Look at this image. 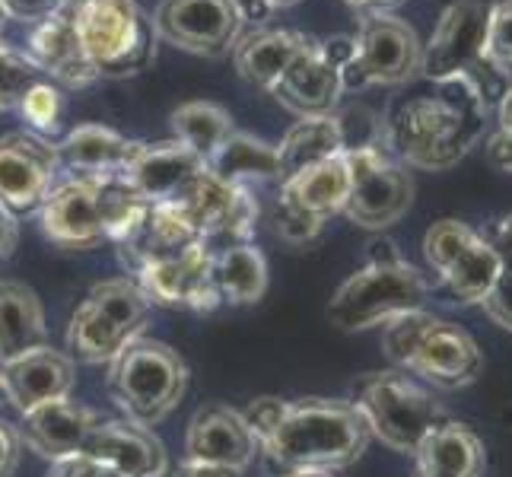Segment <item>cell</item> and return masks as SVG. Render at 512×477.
<instances>
[{"instance_id": "6da1fadb", "label": "cell", "mask_w": 512, "mask_h": 477, "mask_svg": "<svg viewBox=\"0 0 512 477\" xmlns=\"http://www.w3.org/2000/svg\"><path fill=\"white\" fill-rule=\"evenodd\" d=\"M490 99L468 77L423 80L382 121V140L408 169L446 172L478 147Z\"/></svg>"}, {"instance_id": "7a4b0ae2", "label": "cell", "mask_w": 512, "mask_h": 477, "mask_svg": "<svg viewBox=\"0 0 512 477\" xmlns=\"http://www.w3.org/2000/svg\"><path fill=\"white\" fill-rule=\"evenodd\" d=\"M258 449L280 471H341L366 452V423L341 398H255L242 411Z\"/></svg>"}, {"instance_id": "3957f363", "label": "cell", "mask_w": 512, "mask_h": 477, "mask_svg": "<svg viewBox=\"0 0 512 477\" xmlns=\"http://www.w3.org/2000/svg\"><path fill=\"white\" fill-rule=\"evenodd\" d=\"M150 214V201L128 175H67L39 207L42 233L67 252L121 245Z\"/></svg>"}, {"instance_id": "277c9868", "label": "cell", "mask_w": 512, "mask_h": 477, "mask_svg": "<svg viewBox=\"0 0 512 477\" xmlns=\"http://www.w3.org/2000/svg\"><path fill=\"white\" fill-rule=\"evenodd\" d=\"M430 284L420 268L398 252L392 239L369 242V258L328 303V322L338 331H369L423 309Z\"/></svg>"}, {"instance_id": "5b68a950", "label": "cell", "mask_w": 512, "mask_h": 477, "mask_svg": "<svg viewBox=\"0 0 512 477\" xmlns=\"http://www.w3.org/2000/svg\"><path fill=\"white\" fill-rule=\"evenodd\" d=\"M382 350L401 373H411L433 388H465L484 373V353L471 334L439 318L427 309H417L388 322L382 331Z\"/></svg>"}, {"instance_id": "8992f818", "label": "cell", "mask_w": 512, "mask_h": 477, "mask_svg": "<svg viewBox=\"0 0 512 477\" xmlns=\"http://www.w3.org/2000/svg\"><path fill=\"white\" fill-rule=\"evenodd\" d=\"M67 13L99 80L134 77L153 64L156 32L137 0H74Z\"/></svg>"}, {"instance_id": "52a82bcc", "label": "cell", "mask_w": 512, "mask_h": 477, "mask_svg": "<svg viewBox=\"0 0 512 477\" xmlns=\"http://www.w3.org/2000/svg\"><path fill=\"white\" fill-rule=\"evenodd\" d=\"M350 404L363 417L366 433L398 455H414L423 439L449 420L430 388L401 369L366 376Z\"/></svg>"}, {"instance_id": "ba28073f", "label": "cell", "mask_w": 512, "mask_h": 477, "mask_svg": "<svg viewBox=\"0 0 512 477\" xmlns=\"http://www.w3.org/2000/svg\"><path fill=\"white\" fill-rule=\"evenodd\" d=\"M188 366L169 344L134 338L109 363V395L125 420L137 427H156L182 401Z\"/></svg>"}, {"instance_id": "9c48e42d", "label": "cell", "mask_w": 512, "mask_h": 477, "mask_svg": "<svg viewBox=\"0 0 512 477\" xmlns=\"http://www.w3.org/2000/svg\"><path fill=\"white\" fill-rule=\"evenodd\" d=\"M150 299L134 277L96 284L70 315L67 357L80 363H112L147 325Z\"/></svg>"}, {"instance_id": "30bf717a", "label": "cell", "mask_w": 512, "mask_h": 477, "mask_svg": "<svg viewBox=\"0 0 512 477\" xmlns=\"http://www.w3.org/2000/svg\"><path fill=\"white\" fill-rule=\"evenodd\" d=\"M420 58L423 42L401 16H363L350 58L338 67L341 86L344 93H360L366 86H408L420 77Z\"/></svg>"}, {"instance_id": "8fae6325", "label": "cell", "mask_w": 512, "mask_h": 477, "mask_svg": "<svg viewBox=\"0 0 512 477\" xmlns=\"http://www.w3.org/2000/svg\"><path fill=\"white\" fill-rule=\"evenodd\" d=\"M490 4L487 0H455L443 10L433 35L423 45L420 77L423 80H452L468 77L484 90V96H503L497 86L503 80L493 77L484 64V32H487Z\"/></svg>"}, {"instance_id": "7c38bea8", "label": "cell", "mask_w": 512, "mask_h": 477, "mask_svg": "<svg viewBox=\"0 0 512 477\" xmlns=\"http://www.w3.org/2000/svg\"><path fill=\"white\" fill-rule=\"evenodd\" d=\"M344 153L350 169V191L344 204L347 220L363 229H376V233L395 226L414 201V182L408 166L385 147V140Z\"/></svg>"}, {"instance_id": "4fadbf2b", "label": "cell", "mask_w": 512, "mask_h": 477, "mask_svg": "<svg viewBox=\"0 0 512 477\" xmlns=\"http://www.w3.org/2000/svg\"><path fill=\"white\" fill-rule=\"evenodd\" d=\"M423 255L433 274L465 306H481L503 271L493 242L462 220L433 223L423 236Z\"/></svg>"}, {"instance_id": "5bb4252c", "label": "cell", "mask_w": 512, "mask_h": 477, "mask_svg": "<svg viewBox=\"0 0 512 477\" xmlns=\"http://www.w3.org/2000/svg\"><path fill=\"white\" fill-rule=\"evenodd\" d=\"M242 26L239 0H160L153 13L156 39L201 58L229 55L242 39Z\"/></svg>"}, {"instance_id": "9a60e30c", "label": "cell", "mask_w": 512, "mask_h": 477, "mask_svg": "<svg viewBox=\"0 0 512 477\" xmlns=\"http://www.w3.org/2000/svg\"><path fill=\"white\" fill-rule=\"evenodd\" d=\"M134 280L150 299V306L194 312H210L220 306V293L214 287V249L207 242H194L182 252L144 264Z\"/></svg>"}, {"instance_id": "2e32d148", "label": "cell", "mask_w": 512, "mask_h": 477, "mask_svg": "<svg viewBox=\"0 0 512 477\" xmlns=\"http://www.w3.org/2000/svg\"><path fill=\"white\" fill-rule=\"evenodd\" d=\"M61 175L58 147L32 131L0 137V204L10 214H35Z\"/></svg>"}, {"instance_id": "e0dca14e", "label": "cell", "mask_w": 512, "mask_h": 477, "mask_svg": "<svg viewBox=\"0 0 512 477\" xmlns=\"http://www.w3.org/2000/svg\"><path fill=\"white\" fill-rule=\"evenodd\" d=\"M284 109H290L299 118H315V115H331L334 105L341 102L344 86L334 61L328 58L325 42L309 35L306 48L293 58L287 74L271 93Z\"/></svg>"}, {"instance_id": "ac0fdd59", "label": "cell", "mask_w": 512, "mask_h": 477, "mask_svg": "<svg viewBox=\"0 0 512 477\" xmlns=\"http://www.w3.org/2000/svg\"><path fill=\"white\" fill-rule=\"evenodd\" d=\"M99 420L102 417L90 408H83V404L70 398H55L23 411L16 436L35 455L48 458V462H58V458L83 452L86 439H90Z\"/></svg>"}, {"instance_id": "d6986e66", "label": "cell", "mask_w": 512, "mask_h": 477, "mask_svg": "<svg viewBox=\"0 0 512 477\" xmlns=\"http://www.w3.org/2000/svg\"><path fill=\"white\" fill-rule=\"evenodd\" d=\"M185 452L194 462H207V465H223V468H236L245 471L258 449V439L245 423L242 411L223 408V404H210L201 408L188 423V436H185Z\"/></svg>"}, {"instance_id": "ffe728a7", "label": "cell", "mask_w": 512, "mask_h": 477, "mask_svg": "<svg viewBox=\"0 0 512 477\" xmlns=\"http://www.w3.org/2000/svg\"><path fill=\"white\" fill-rule=\"evenodd\" d=\"M0 385L4 398L23 414L42 401L70 398L77 385V366L67 353L45 344L10 363H0Z\"/></svg>"}, {"instance_id": "44dd1931", "label": "cell", "mask_w": 512, "mask_h": 477, "mask_svg": "<svg viewBox=\"0 0 512 477\" xmlns=\"http://www.w3.org/2000/svg\"><path fill=\"white\" fill-rule=\"evenodd\" d=\"M23 55L35 64L39 74H48L51 83L70 86V90H80V86H90L99 80V74L93 70L90 58H86V51L77 39L67 10L29 26Z\"/></svg>"}, {"instance_id": "7402d4cb", "label": "cell", "mask_w": 512, "mask_h": 477, "mask_svg": "<svg viewBox=\"0 0 512 477\" xmlns=\"http://www.w3.org/2000/svg\"><path fill=\"white\" fill-rule=\"evenodd\" d=\"M83 452L125 477H160L166 471L163 443L131 420H99Z\"/></svg>"}, {"instance_id": "603a6c76", "label": "cell", "mask_w": 512, "mask_h": 477, "mask_svg": "<svg viewBox=\"0 0 512 477\" xmlns=\"http://www.w3.org/2000/svg\"><path fill=\"white\" fill-rule=\"evenodd\" d=\"M201 172H207L204 159L172 137L163 140V144H144V150H140V156L128 169V179L150 204H163L182 198V191Z\"/></svg>"}, {"instance_id": "cb8c5ba5", "label": "cell", "mask_w": 512, "mask_h": 477, "mask_svg": "<svg viewBox=\"0 0 512 477\" xmlns=\"http://www.w3.org/2000/svg\"><path fill=\"white\" fill-rule=\"evenodd\" d=\"M347 191H350L347 153H338L280 182L277 204L293 207L312 220L328 223L334 214H344Z\"/></svg>"}, {"instance_id": "d4e9b609", "label": "cell", "mask_w": 512, "mask_h": 477, "mask_svg": "<svg viewBox=\"0 0 512 477\" xmlns=\"http://www.w3.org/2000/svg\"><path fill=\"white\" fill-rule=\"evenodd\" d=\"M140 150V140H128L112 128L80 125L58 144V163L70 175H128Z\"/></svg>"}, {"instance_id": "484cf974", "label": "cell", "mask_w": 512, "mask_h": 477, "mask_svg": "<svg viewBox=\"0 0 512 477\" xmlns=\"http://www.w3.org/2000/svg\"><path fill=\"white\" fill-rule=\"evenodd\" d=\"M487 452L481 436L458 420H446L414 452V477H484Z\"/></svg>"}, {"instance_id": "4316f807", "label": "cell", "mask_w": 512, "mask_h": 477, "mask_svg": "<svg viewBox=\"0 0 512 477\" xmlns=\"http://www.w3.org/2000/svg\"><path fill=\"white\" fill-rule=\"evenodd\" d=\"M306 42L309 35L299 29H255L236 42L233 64L245 83L258 86L264 93H274V86L287 74L293 58L306 48Z\"/></svg>"}, {"instance_id": "83f0119b", "label": "cell", "mask_w": 512, "mask_h": 477, "mask_svg": "<svg viewBox=\"0 0 512 477\" xmlns=\"http://www.w3.org/2000/svg\"><path fill=\"white\" fill-rule=\"evenodd\" d=\"M48 344L42 299L23 280H0V363Z\"/></svg>"}, {"instance_id": "f1b7e54d", "label": "cell", "mask_w": 512, "mask_h": 477, "mask_svg": "<svg viewBox=\"0 0 512 477\" xmlns=\"http://www.w3.org/2000/svg\"><path fill=\"white\" fill-rule=\"evenodd\" d=\"M207 172L217 175L226 185H242V188H249L252 182H277L280 179L277 147L245 131H233L220 144V150L207 159Z\"/></svg>"}, {"instance_id": "f546056e", "label": "cell", "mask_w": 512, "mask_h": 477, "mask_svg": "<svg viewBox=\"0 0 512 477\" xmlns=\"http://www.w3.org/2000/svg\"><path fill=\"white\" fill-rule=\"evenodd\" d=\"M338 153H344V131H341L338 115L331 112V115L299 118L277 147V163H280L277 182H284L290 175L322 163V159L338 156Z\"/></svg>"}, {"instance_id": "4dcf8cb0", "label": "cell", "mask_w": 512, "mask_h": 477, "mask_svg": "<svg viewBox=\"0 0 512 477\" xmlns=\"http://www.w3.org/2000/svg\"><path fill=\"white\" fill-rule=\"evenodd\" d=\"M214 287L220 293V303H258L268 290V261L255 242L226 245L214 252Z\"/></svg>"}, {"instance_id": "1f68e13d", "label": "cell", "mask_w": 512, "mask_h": 477, "mask_svg": "<svg viewBox=\"0 0 512 477\" xmlns=\"http://www.w3.org/2000/svg\"><path fill=\"white\" fill-rule=\"evenodd\" d=\"M169 121H172L175 140L185 144L191 153H198L204 163L220 150L223 140L236 131L233 128V115H229L223 105L204 102V99H194V102L179 105Z\"/></svg>"}, {"instance_id": "d6a6232c", "label": "cell", "mask_w": 512, "mask_h": 477, "mask_svg": "<svg viewBox=\"0 0 512 477\" xmlns=\"http://www.w3.org/2000/svg\"><path fill=\"white\" fill-rule=\"evenodd\" d=\"M484 64L493 77L512 83V0L490 4L487 32H484Z\"/></svg>"}, {"instance_id": "836d02e7", "label": "cell", "mask_w": 512, "mask_h": 477, "mask_svg": "<svg viewBox=\"0 0 512 477\" xmlns=\"http://www.w3.org/2000/svg\"><path fill=\"white\" fill-rule=\"evenodd\" d=\"M39 80V70L23 55V48L0 39V112L20 109L29 86Z\"/></svg>"}, {"instance_id": "e575fe53", "label": "cell", "mask_w": 512, "mask_h": 477, "mask_svg": "<svg viewBox=\"0 0 512 477\" xmlns=\"http://www.w3.org/2000/svg\"><path fill=\"white\" fill-rule=\"evenodd\" d=\"M20 112L26 118V125L32 134H55L61 128V115H64V96L51 80H35L29 86V93L20 102Z\"/></svg>"}, {"instance_id": "d590c367", "label": "cell", "mask_w": 512, "mask_h": 477, "mask_svg": "<svg viewBox=\"0 0 512 477\" xmlns=\"http://www.w3.org/2000/svg\"><path fill=\"white\" fill-rule=\"evenodd\" d=\"M487 156L497 169L512 172V86L503 90L497 102V131L487 144Z\"/></svg>"}, {"instance_id": "8d00e7d4", "label": "cell", "mask_w": 512, "mask_h": 477, "mask_svg": "<svg viewBox=\"0 0 512 477\" xmlns=\"http://www.w3.org/2000/svg\"><path fill=\"white\" fill-rule=\"evenodd\" d=\"M277 236L284 239V242H290V245H306V242H312L315 236L322 233V220H312V217H306V214H299V210H293V207H284V204H277Z\"/></svg>"}, {"instance_id": "74e56055", "label": "cell", "mask_w": 512, "mask_h": 477, "mask_svg": "<svg viewBox=\"0 0 512 477\" xmlns=\"http://www.w3.org/2000/svg\"><path fill=\"white\" fill-rule=\"evenodd\" d=\"M70 4H74V0H0L7 20H16L23 26L42 23V20H48V16L67 10Z\"/></svg>"}, {"instance_id": "f35d334b", "label": "cell", "mask_w": 512, "mask_h": 477, "mask_svg": "<svg viewBox=\"0 0 512 477\" xmlns=\"http://www.w3.org/2000/svg\"><path fill=\"white\" fill-rule=\"evenodd\" d=\"M481 306H484V312L493 325L512 331V268L500 271L497 284H493V290L487 293V299Z\"/></svg>"}, {"instance_id": "ab89813d", "label": "cell", "mask_w": 512, "mask_h": 477, "mask_svg": "<svg viewBox=\"0 0 512 477\" xmlns=\"http://www.w3.org/2000/svg\"><path fill=\"white\" fill-rule=\"evenodd\" d=\"M48 477H125V474H118L115 468L96 462L93 455L77 452V455H67V458H58V462H51Z\"/></svg>"}, {"instance_id": "60d3db41", "label": "cell", "mask_w": 512, "mask_h": 477, "mask_svg": "<svg viewBox=\"0 0 512 477\" xmlns=\"http://www.w3.org/2000/svg\"><path fill=\"white\" fill-rule=\"evenodd\" d=\"M20 452H23V443H20V436H16V427H10L7 420H0V477H10L16 471Z\"/></svg>"}, {"instance_id": "b9f144b4", "label": "cell", "mask_w": 512, "mask_h": 477, "mask_svg": "<svg viewBox=\"0 0 512 477\" xmlns=\"http://www.w3.org/2000/svg\"><path fill=\"white\" fill-rule=\"evenodd\" d=\"M160 477H242V471L236 468H223V465H207V462H194V458H185L179 465H166V471Z\"/></svg>"}, {"instance_id": "7bdbcfd3", "label": "cell", "mask_w": 512, "mask_h": 477, "mask_svg": "<svg viewBox=\"0 0 512 477\" xmlns=\"http://www.w3.org/2000/svg\"><path fill=\"white\" fill-rule=\"evenodd\" d=\"M16 239H20V223H16V214H10V210L0 204V264L13 255Z\"/></svg>"}, {"instance_id": "ee69618b", "label": "cell", "mask_w": 512, "mask_h": 477, "mask_svg": "<svg viewBox=\"0 0 512 477\" xmlns=\"http://www.w3.org/2000/svg\"><path fill=\"white\" fill-rule=\"evenodd\" d=\"M242 4V13H245V20L249 16H268L274 10H287V7H296V4H303V0H239Z\"/></svg>"}, {"instance_id": "f6af8a7d", "label": "cell", "mask_w": 512, "mask_h": 477, "mask_svg": "<svg viewBox=\"0 0 512 477\" xmlns=\"http://www.w3.org/2000/svg\"><path fill=\"white\" fill-rule=\"evenodd\" d=\"M493 249H497L503 268H512V214L500 220L497 236H493Z\"/></svg>"}, {"instance_id": "bcb514c9", "label": "cell", "mask_w": 512, "mask_h": 477, "mask_svg": "<svg viewBox=\"0 0 512 477\" xmlns=\"http://www.w3.org/2000/svg\"><path fill=\"white\" fill-rule=\"evenodd\" d=\"M360 16H376V13H395L404 0H347Z\"/></svg>"}, {"instance_id": "7dc6e473", "label": "cell", "mask_w": 512, "mask_h": 477, "mask_svg": "<svg viewBox=\"0 0 512 477\" xmlns=\"http://www.w3.org/2000/svg\"><path fill=\"white\" fill-rule=\"evenodd\" d=\"M280 477H331V471H284Z\"/></svg>"}, {"instance_id": "c3c4849f", "label": "cell", "mask_w": 512, "mask_h": 477, "mask_svg": "<svg viewBox=\"0 0 512 477\" xmlns=\"http://www.w3.org/2000/svg\"><path fill=\"white\" fill-rule=\"evenodd\" d=\"M4 23H7V13H4V7H0V32H4Z\"/></svg>"}, {"instance_id": "681fc988", "label": "cell", "mask_w": 512, "mask_h": 477, "mask_svg": "<svg viewBox=\"0 0 512 477\" xmlns=\"http://www.w3.org/2000/svg\"><path fill=\"white\" fill-rule=\"evenodd\" d=\"M0 401H4V385H0Z\"/></svg>"}]
</instances>
